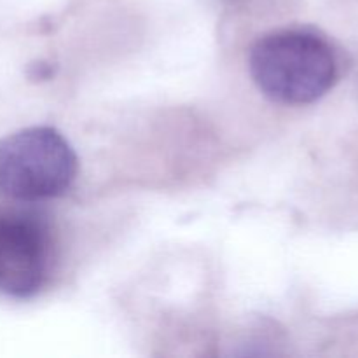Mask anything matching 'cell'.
Returning a JSON list of instances; mask_svg holds the SVG:
<instances>
[{"label": "cell", "mask_w": 358, "mask_h": 358, "mask_svg": "<svg viewBox=\"0 0 358 358\" xmlns=\"http://www.w3.org/2000/svg\"><path fill=\"white\" fill-rule=\"evenodd\" d=\"M250 73L271 100L306 105L320 100L338 79V59L313 31L282 30L264 35L250 52Z\"/></svg>", "instance_id": "cell-1"}, {"label": "cell", "mask_w": 358, "mask_h": 358, "mask_svg": "<svg viewBox=\"0 0 358 358\" xmlns=\"http://www.w3.org/2000/svg\"><path fill=\"white\" fill-rule=\"evenodd\" d=\"M77 173V157L56 129L27 128L0 142V192L17 201L62 196Z\"/></svg>", "instance_id": "cell-2"}, {"label": "cell", "mask_w": 358, "mask_h": 358, "mask_svg": "<svg viewBox=\"0 0 358 358\" xmlns=\"http://www.w3.org/2000/svg\"><path fill=\"white\" fill-rule=\"evenodd\" d=\"M52 243L48 224L23 212H0V292L31 297L51 271Z\"/></svg>", "instance_id": "cell-3"}]
</instances>
